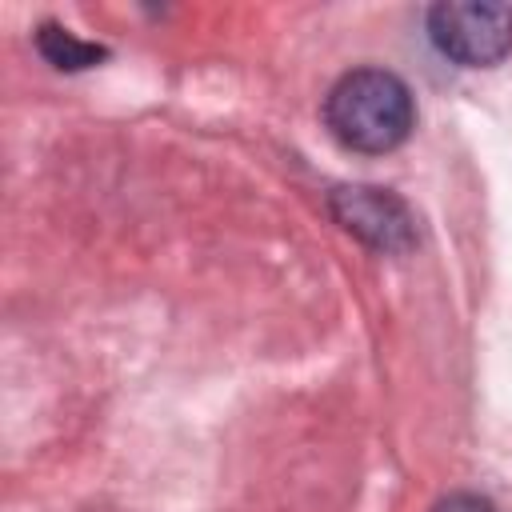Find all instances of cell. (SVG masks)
Returning a JSON list of instances; mask_svg holds the SVG:
<instances>
[{
    "label": "cell",
    "mask_w": 512,
    "mask_h": 512,
    "mask_svg": "<svg viewBox=\"0 0 512 512\" xmlns=\"http://www.w3.org/2000/svg\"><path fill=\"white\" fill-rule=\"evenodd\" d=\"M324 120L332 136L352 152H392L408 140L416 108L400 76L384 68H356L328 92Z\"/></svg>",
    "instance_id": "cell-1"
},
{
    "label": "cell",
    "mask_w": 512,
    "mask_h": 512,
    "mask_svg": "<svg viewBox=\"0 0 512 512\" xmlns=\"http://www.w3.org/2000/svg\"><path fill=\"white\" fill-rule=\"evenodd\" d=\"M432 44L468 68H488L512 48V12L504 4H436L428 12Z\"/></svg>",
    "instance_id": "cell-2"
},
{
    "label": "cell",
    "mask_w": 512,
    "mask_h": 512,
    "mask_svg": "<svg viewBox=\"0 0 512 512\" xmlns=\"http://www.w3.org/2000/svg\"><path fill=\"white\" fill-rule=\"evenodd\" d=\"M332 212L348 232H356L364 244L384 252H404L416 236L408 208L380 188H336Z\"/></svg>",
    "instance_id": "cell-3"
},
{
    "label": "cell",
    "mask_w": 512,
    "mask_h": 512,
    "mask_svg": "<svg viewBox=\"0 0 512 512\" xmlns=\"http://www.w3.org/2000/svg\"><path fill=\"white\" fill-rule=\"evenodd\" d=\"M36 48H40L44 60H52L56 68H88V64L104 60V48L84 44V40H76L72 32L56 28V24H44V28L36 32Z\"/></svg>",
    "instance_id": "cell-4"
},
{
    "label": "cell",
    "mask_w": 512,
    "mask_h": 512,
    "mask_svg": "<svg viewBox=\"0 0 512 512\" xmlns=\"http://www.w3.org/2000/svg\"><path fill=\"white\" fill-rule=\"evenodd\" d=\"M436 512H496L484 496H472V492H456V496H448Z\"/></svg>",
    "instance_id": "cell-5"
}]
</instances>
